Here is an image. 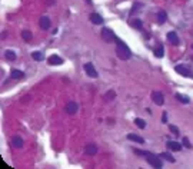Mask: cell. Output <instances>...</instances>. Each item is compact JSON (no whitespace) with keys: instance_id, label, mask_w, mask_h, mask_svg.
Here are the masks:
<instances>
[{"instance_id":"44dd1931","label":"cell","mask_w":193,"mask_h":169,"mask_svg":"<svg viewBox=\"0 0 193 169\" xmlns=\"http://www.w3.org/2000/svg\"><path fill=\"white\" fill-rule=\"evenodd\" d=\"M153 53H155V56H156V57H159V59H160V57H163V55H164V49H163V46H157V47L155 49V52H153Z\"/></svg>"},{"instance_id":"4316f807","label":"cell","mask_w":193,"mask_h":169,"mask_svg":"<svg viewBox=\"0 0 193 169\" xmlns=\"http://www.w3.org/2000/svg\"><path fill=\"white\" fill-rule=\"evenodd\" d=\"M169 130H170L173 135H176V136L179 135V128H177V126H174V125H170V126H169Z\"/></svg>"},{"instance_id":"7c38bea8","label":"cell","mask_w":193,"mask_h":169,"mask_svg":"<svg viewBox=\"0 0 193 169\" xmlns=\"http://www.w3.org/2000/svg\"><path fill=\"white\" fill-rule=\"evenodd\" d=\"M167 40L172 43V45H179V37H177V35H176V32H169L167 33Z\"/></svg>"},{"instance_id":"8fae6325","label":"cell","mask_w":193,"mask_h":169,"mask_svg":"<svg viewBox=\"0 0 193 169\" xmlns=\"http://www.w3.org/2000/svg\"><path fill=\"white\" fill-rule=\"evenodd\" d=\"M40 27H42L43 30H47V29H50V19H49L47 16H43V17H40Z\"/></svg>"},{"instance_id":"603a6c76","label":"cell","mask_w":193,"mask_h":169,"mask_svg":"<svg viewBox=\"0 0 193 169\" xmlns=\"http://www.w3.org/2000/svg\"><path fill=\"white\" fill-rule=\"evenodd\" d=\"M22 37H23V40H26V42L32 40V32H30V30H22Z\"/></svg>"},{"instance_id":"f546056e","label":"cell","mask_w":193,"mask_h":169,"mask_svg":"<svg viewBox=\"0 0 193 169\" xmlns=\"http://www.w3.org/2000/svg\"><path fill=\"white\" fill-rule=\"evenodd\" d=\"M183 146H186L187 149H190V148H192V145H190V142H189V139H187V138H183Z\"/></svg>"},{"instance_id":"5bb4252c","label":"cell","mask_w":193,"mask_h":169,"mask_svg":"<svg viewBox=\"0 0 193 169\" xmlns=\"http://www.w3.org/2000/svg\"><path fill=\"white\" fill-rule=\"evenodd\" d=\"M127 139H129V140H133V142H137V143H145V139H143L142 136L135 135V133H129V135H127Z\"/></svg>"},{"instance_id":"ba28073f","label":"cell","mask_w":193,"mask_h":169,"mask_svg":"<svg viewBox=\"0 0 193 169\" xmlns=\"http://www.w3.org/2000/svg\"><path fill=\"white\" fill-rule=\"evenodd\" d=\"M77 109H79V106H77V103L73 102V100L66 105V112H67L69 115H74V113L77 112Z\"/></svg>"},{"instance_id":"7a4b0ae2","label":"cell","mask_w":193,"mask_h":169,"mask_svg":"<svg viewBox=\"0 0 193 169\" xmlns=\"http://www.w3.org/2000/svg\"><path fill=\"white\" fill-rule=\"evenodd\" d=\"M102 39H103L106 43H113V42H116V36H115L113 30H110L109 27L102 29Z\"/></svg>"},{"instance_id":"2e32d148","label":"cell","mask_w":193,"mask_h":169,"mask_svg":"<svg viewBox=\"0 0 193 169\" xmlns=\"http://www.w3.org/2000/svg\"><path fill=\"white\" fill-rule=\"evenodd\" d=\"M12 145H13L15 148H17V149H19V148H22V146H23V139H22L20 136H15V138L12 139Z\"/></svg>"},{"instance_id":"9a60e30c","label":"cell","mask_w":193,"mask_h":169,"mask_svg":"<svg viewBox=\"0 0 193 169\" xmlns=\"http://www.w3.org/2000/svg\"><path fill=\"white\" fill-rule=\"evenodd\" d=\"M129 23H130V26H132V27H135V29H139V30L143 27L142 19H133V20H130Z\"/></svg>"},{"instance_id":"83f0119b","label":"cell","mask_w":193,"mask_h":169,"mask_svg":"<svg viewBox=\"0 0 193 169\" xmlns=\"http://www.w3.org/2000/svg\"><path fill=\"white\" fill-rule=\"evenodd\" d=\"M135 153H136V155H142V156H149V155H152V153L147 152V150H139V149H135Z\"/></svg>"},{"instance_id":"4dcf8cb0","label":"cell","mask_w":193,"mask_h":169,"mask_svg":"<svg viewBox=\"0 0 193 169\" xmlns=\"http://www.w3.org/2000/svg\"><path fill=\"white\" fill-rule=\"evenodd\" d=\"M162 120H163V123H166V122H167V115H166V113H163V116H162Z\"/></svg>"},{"instance_id":"484cf974","label":"cell","mask_w":193,"mask_h":169,"mask_svg":"<svg viewBox=\"0 0 193 169\" xmlns=\"http://www.w3.org/2000/svg\"><path fill=\"white\" fill-rule=\"evenodd\" d=\"M135 123H136V126L140 128V129L146 128V122H145L143 119H140V118H136V119H135Z\"/></svg>"},{"instance_id":"6da1fadb","label":"cell","mask_w":193,"mask_h":169,"mask_svg":"<svg viewBox=\"0 0 193 169\" xmlns=\"http://www.w3.org/2000/svg\"><path fill=\"white\" fill-rule=\"evenodd\" d=\"M115 43H116V55H117V57L122 59V60H129L130 56H132V52H130L129 46L123 40H120L119 37H116Z\"/></svg>"},{"instance_id":"ffe728a7","label":"cell","mask_w":193,"mask_h":169,"mask_svg":"<svg viewBox=\"0 0 193 169\" xmlns=\"http://www.w3.org/2000/svg\"><path fill=\"white\" fill-rule=\"evenodd\" d=\"M32 57H33V60H36V62H42V60L44 59V55H43L42 52H33V53H32Z\"/></svg>"},{"instance_id":"1f68e13d","label":"cell","mask_w":193,"mask_h":169,"mask_svg":"<svg viewBox=\"0 0 193 169\" xmlns=\"http://www.w3.org/2000/svg\"><path fill=\"white\" fill-rule=\"evenodd\" d=\"M2 168H3V169H5V168H7V165H6V163H5L3 160H2Z\"/></svg>"},{"instance_id":"3957f363","label":"cell","mask_w":193,"mask_h":169,"mask_svg":"<svg viewBox=\"0 0 193 169\" xmlns=\"http://www.w3.org/2000/svg\"><path fill=\"white\" fill-rule=\"evenodd\" d=\"M146 159H147V163L152 165L153 168H156V169H162V168H163V162H162V159H160L159 156L149 155V156H146Z\"/></svg>"},{"instance_id":"d4e9b609","label":"cell","mask_w":193,"mask_h":169,"mask_svg":"<svg viewBox=\"0 0 193 169\" xmlns=\"http://www.w3.org/2000/svg\"><path fill=\"white\" fill-rule=\"evenodd\" d=\"M140 7H143V5H142V3H139V2L133 3V7H132V10H130V16H132V15H135V13H136V12L140 9Z\"/></svg>"},{"instance_id":"7402d4cb","label":"cell","mask_w":193,"mask_h":169,"mask_svg":"<svg viewBox=\"0 0 193 169\" xmlns=\"http://www.w3.org/2000/svg\"><path fill=\"white\" fill-rule=\"evenodd\" d=\"M23 76H25V73L22 70H17V69H13L12 70V77L13 79H22Z\"/></svg>"},{"instance_id":"8992f818","label":"cell","mask_w":193,"mask_h":169,"mask_svg":"<svg viewBox=\"0 0 193 169\" xmlns=\"http://www.w3.org/2000/svg\"><path fill=\"white\" fill-rule=\"evenodd\" d=\"M152 100L157 105V106H162L164 103V96L162 92H153L152 93Z\"/></svg>"},{"instance_id":"d6a6232c","label":"cell","mask_w":193,"mask_h":169,"mask_svg":"<svg viewBox=\"0 0 193 169\" xmlns=\"http://www.w3.org/2000/svg\"><path fill=\"white\" fill-rule=\"evenodd\" d=\"M84 2H86L87 5H92V0H84Z\"/></svg>"},{"instance_id":"f1b7e54d","label":"cell","mask_w":193,"mask_h":169,"mask_svg":"<svg viewBox=\"0 0 193 169\" xmlns=\"http://www.w3.org/2000/svg\"><path fill=\"white\" fill-rule=\"evenodd\" d=\"M105 98H106L107 100H113V99H115V92H107Z\"/></svg>"},{"instance_id":"e0dca14e","label":"cell","mask_w":193,"mask_h":169,"mask_svg":"<svg viewBox=\"0 0 193 169\" xmlns=\"http://www.w3.org/2000/svg\"><path fill=\"white\" fill-rule=\"evenodd\" d=\"M166 19H167V15H166V12H164V10H160V12L157 13V22H159L160 25H163V23L166 22Z\"/></svg>"},{"instance_id":"ac0fdd59","label":"cell","mask_w":193,"mask_h":169,"mask_svg":"<svg viewBox=\"0 0 193 169\" xmlns=\"http://www.w3.org/2000/svg\"><path fill=\"white\" fill-rule=\"evenodd\" d=\"M174 99H177L180 103H189V102H190V99H189L187 96L180 95V93H176V95H174Z\"/></svg>"},{"instance_id":"52a82bcc","label":"cell","mask_w":193,"mask_h":169,"mask_svg":"<svg viewBox=\"0 0 193 169\" xmlns=\"http://www.w3.org/2000/svg\"><path fill=\"white\" fill-rule=\"evenodd\" d=\"M47 62H49V65H52V66H59V65L63 63V59H62L60 56H57V55H52V56L47 59Z\"/></svg>"},{"instance_id":"277c9868","label":"cell","mask_w":193,"mask_h":169,"mask_svg":"<svg viewBox=\"0 0 193 169\" xmlns=\"http://www.w3.org/2000/svg\"><path fill=\"white\" fill-rule=\"evenodd\" d=\"M174 70H176L177 73L183 75V76L193 77V73H192V70L187 67V65H176V66H174Z\"/></svg>"},{"instance_id":"5b68a950","label":"cell","mask_w":193,"mask_h":169,"mask_svg":"<svg viewBox=\"0 0 193 169\" xmlns=\"http://www.w3.org/2000/svg\"><path fill=\"white\" fill-rule=\"evenodd\" d=\"M83 69H84V72L87 73L89 77H93V79L97 77V72H96L93 63H90V62H89V63H84V65H83Z\"/></svg>"},{"instance_id":"4fadbf2b","label":"cell","mask_w":193,"mask_h":169,"mask_svg":"<svg viewBox=\"0 0 193 169\" xmlns=\"http://www.w3.org/2000/svg\"><path fill=\"white\" fill-rule=\"evenodd\" d=\"M96 152H97V146L96 145H87L86 148H84V153L86 155H89V156H92V155H96Z\"/></svg>"},{"instance_id":"9c48e42d","label":"cell","mask_w":193,"mask_h":169,"mask_svg":"<svg viewBox=\"0 0 193 169\" xmlns=\"http://www.w3.org/2000/svg\"><path fill=\"white\" fill-rule=\"evenodd\" d=\"M167 148H169L170 150H174V152L182 150V145H180L179 142H174V140H169V142H167Z\"/></svg>"},{"instance_id":"d6986e66","label":"cell","mask_w":193,"mask_h":169,"mask_svg":"<svg viewBox=\"0 0 193 169\" xmlns=\"http://www.w3.org/2000/svg\"><path fill=\"white\" fill-rule=\"evenodd\" d=\"M159 156H162L163 159H166V160H167V162H170V163H174V162H176V159H174L169 152H163V153H160Z\"/></svg>"},{"instance_id":"cb8c5ba5","label":"cell","mask_w":193,"mask_h":169,"mask_svg":"<svg viewBox=\"0 0 193 169\" xmlns=\"http://www.w3.org/2000/svg\"><path fill=\"white\" fill-rule=\"evenodd\" d=\"M5 56H6L7 60H16V53L13 50H6L5 52Z\"/></svg>"},{"instance_id":"30bf717a","label":"cell","mask_w":193,"mask_h":169,"mask_svg":"<svg viewBox=\"0 0 193 169\" xmlns=\"http://www.w3.org/2000/svg\"><path fill=\"white\" fill-rule=\"evenodd\" d=\"M90 22L94 23V25H102L103 23V17L100 15H97V13H92L90 15Z\"/></svg>"}]
</instances>
